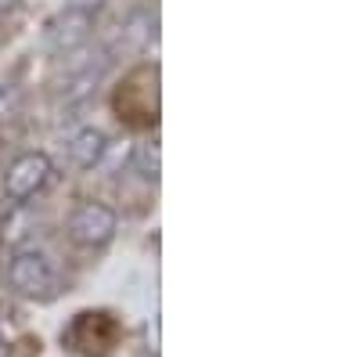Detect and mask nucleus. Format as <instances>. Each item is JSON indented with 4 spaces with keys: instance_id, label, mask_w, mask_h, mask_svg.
I'll return each instance as SVG.
<instances>
[{
    "instance_id": "1",
    "label": "nucleus",
    "mask_w": 360,
    "mask_h": 357,
    "mask_svg": "<svg viewBox=\"0 0 360 357\" xmlns=\"http://www.w3.org/2000/svg\"><path fill=\"white\" fill-rule=\"evenodd\" d=\"M8 282L18 296L25 300H37V303H51L58 292H62V278H58L54 263L37 253V249H18L8 263Z\"/></svg>"
},
{
    "instance_id": "8",
    "label": "nucleus",
    "mask_w": 360,
    "mask_h": 357,
    "mask_svg": "<svg viewBox=\"0 0 360 357\" xmlns=\"http://www.w3.org/2000/svg\"><path fill=\"white\" fill-rule=\"evenodd\" d=\"M65 4H76V8H86V11H94V15H101V8H105V0H65Z\"/></svg>"
},
{
    "instance_id": "10",
    "label": "nucleus",
    "mask_w": 360,
    "mask_h": 357,
    "mask_svg": "<svg viewBox=\"0 0 360 357\" xmlns=\"http://www.w3.org/2000/svg\"><path fill=\"white\" fill-rule=\"evenodd\" d=\"M0 357H11V346H4V343H0Z\"/></svg>"
},
{
    "instance_id": "4",
    "label": "nucleus",
    "mask_w": 360,
    "mask_h": 357,
    "mask_svg": "<svg viewBox=\"0 0 360 357\" xmlns=\"http://www.w3.org/2000/svg\"><path fill=\"white\" fill-rule=\"evenodd\" d=\"M119 339V325L108 314H94V311H83L76 314V321L69 325L65 343L76 353H108Z\"/></svg>"
},
{
    "instance_id": "9",
    "label": "nucleus",
    "mask_w": 360,
    "mask_h": 357,
    "mask_svg": "<svg viewBox=\"0 0 360 357\" xmlns=\"http://www.w3.org/2000/svg\"><path fill=\"white\" fill-rule=\"evenodd\" d=\"M11 8H18V0H0V11H11Z\"/></svg>"
},
{
    "instance_id": "5",
    "label": "nucleus",
    "mask_w": 360,
    "mask_h": 357,
    "mask_svg": "<svg viewBox=\"0 0 360 357\" xmlns=\"http://www.w3.org/2000/svg\"><path fill=\"white\" fill-rule=\"evenodd\" d=\"M94 22H98L94 11L76 8V4H65L62 15L51 22V51L69 54V51L83 47V44L90 40V33H94Z\"/></svg>"
},
{
    "instance_id": "3",
    "label": "nucleus",
    "mask_w": 360,
    "mask_h": 357,
    "mask_svg": "<svg viewBox=\"0 0 360 357\" xmlns=\"http://www.w3.org/2000/svg\"><path fill=\"white\" fill-rule=\"evenodd\" d=\"M51 173H54V166H51V159H47L44 152H25V156H18V159L8 166V173H4V192H8V199H11L15 206H25L29 199H37V195L47 188Z\"/></svg>"
},
{
    "instance_id": "2",
    "label": "nucleus",
    "mask_w": 360,
    "mask_h": 357,
    "mask_svg": "<svg viewBox=\"0 0 360 357\" xmlns=\"http://www.w3.org/2000/svg\"><path fill=\"white\" fill-rule=\"evenodd\" d=\"M115 213L105 202H79L69 217V238L79 249H105L115 238Z\"/></svg>"
},
{
    "instance_id": "6",
    "label": "nucleus",
    "mask_w": 360,
    "mask_h": 357,
    "mask_svg": "<svg viewBox=\"0 0 360 357\" xmlns=\"http://www.w3.org/2000/svg\"><path fill=\"white\" fill-rule=\"evenodd\" d=\"M105 152H108V137L98 127H83L69 141V159L76 170H94L105 159Z\"/></svg>"
},
{
    "instance_id": "7",
    "label": "nucleus",
    "mask_w": 360,
    "mask_h": 357,
    "mask_svg": "<svg viewBox=\"0 0 360 357\" xmlns=\"http://www.w3.org/2000/svg\"><path fill=\"white\" fill-rule=\"evenodd\" d=\"M134 166H137V173L144 177V181H159V144L155 141H144V144H137V152H134Z\"/></svg>"
}]
</instances>
